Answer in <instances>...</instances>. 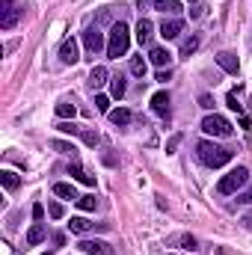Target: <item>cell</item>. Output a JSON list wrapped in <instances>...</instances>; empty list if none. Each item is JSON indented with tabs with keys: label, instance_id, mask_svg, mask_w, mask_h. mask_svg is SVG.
Instances as JSON below:
<instances>
[{
	"label": "cell",
	"instance_id": "19",
	"mask_svg": "<svg viewBox=\"0 0 252 255\" xmlns=\"http://www.w3.org/2000/svg\"><path fill=\"white\" fill-rule=\"evenodd\" d=\"M68 229H71L74 235H86V232L92 229V223H89L86 217H71V223H68Z\"/></svg>",
	"mask_w": 252,
	"mask_h": 255
},
{
	"label": "cell",
	"instance_id": "15",
	"mask_svg": "<svg viewBox=\"0 0 252 255\" xmlns=\"http://www.w3.org/2000/svg\"><path fill=\"white\" fill-rule=\"evenodd\" d=\"M148 60H151L154 65H160V68H163V65H169V63H172V54H169L166 48H151Z\"/></svg>",
	"mask_w": 252,
	"mask_h": 255
},
{
	"label": "cell",
	"instance_id": "17",
	"mask_svg": "<svg viewBox=\"0 0 252 255\" xmlns=\"http://www.w3.org/2000/svg\"><path fill=\"white\" fill-rule=\"evenodd\" d=\"M154 9H160V12H169V15H178L184 6H181V0H154Z\"/></svg>",
	"mask_w": 252,
	"mask_h": 255
},
{
	"label": "cell",
	"instance_id": "7",
	"mask_svg": "<svg viewBox=\"0 0 252 255\" xmlns=\"http://www.w3.org/2000/svg\"><path fill=\"white\" fill-rule=\"evenodd\" d=\"M86 255H113V247L107 241H80L77 244Z\"/></svg>",
	"mask_w": 252,
	"mask_h": 255
},
{
	"label": "cell",
	"instance_id": "14",
	"mask_svg": "<svg viewBox=\"0 0 252 255\" xmlns=\"http://www.w3.org/2000/svg\"><path fill=\"white\" fill-rule=\"evenodd\" d=\"M54 196L68 199V202H77V199H80L77 190H74V184H65V181H57V184H54Z\"/></svg>",
	"mask_w": 252,
	"mask_h": 255
},
{
	"label": "cell",
	"instance_id": "1",
	"mask_svg": "<svg viewBox=\"0 0 252 255\" xmlns=\"http://www.w3.org/2000/svg\"><path fill=\"white\" fill-rule=\"evenodd\" d=\"M196 154H199V160H202L205 166H211V169H220V166H226V163L232 160V151L223 148V145H217V142H211V139H202V142L196 145Z\"/></svg>",
	"mask_w": 252,
	"mask_h": 255
},
{
	"label": "cell",
	"instance_id": "22",
	"mask_svg": "<svg viewBox=\"0 0 252 255\" xmlns=\"http://www.w3.org/2000/svg\"><path fill=\"white\" fill-rule=\"evenodd\" d=\"M0 181H3L6 190H18V184H21V178H18L12 169H3V172H0Z\"/></svg>",
	"mask_w": 252,
	"mask_h": 255
},
{
	"label": "cell",
	"instance_id": "27",
	"mask_svg": "<svg viewBox=\"0 0 252 255\" xmlns=\"http://www.w3.org/2000/svg\"><path fill=\"white\" fill-rule=\"evenodd\" d=\"M178 244H181V250H190V253H196V250H199V241H196L193 235H181V238H178Z\"/></svg>",
	"mask_w": 252,
	"mask_h": 255
},
{
	"label": "cell",
	"instance_id": "39",
	"mask_svg": "<svg viewBox=\"0 0 252 255\" xmlns=\"http://www.w3.org/2000/svg\"><path fill=\"white\" fill-rule=\"evenodd\" d=\"M178 139H181V136H178V133H175V136H172V139H169V145H166V151H169V154H172V151H175V145H178Z\"/></svg>",
	"mask_w": 252,
	"mask_h": 255
},
{
	"label": "cell",
	"instance_id": "16",
	"mask_svg": "<svg viewBox=\"0 0 252 255\" xmlns=\"http://www.w3.org/2000/svg\"><path fill=\"white\" fill-rule=\"evenodd\" d=\"M42 241H45V226H42V223L30 226V232H27V244H30V247H39Z\"/></svg>",
	"mask_w": 252,
	"mask_h": 255
},
{
	"label": "cell",
	"instance_id": "13",
	"mask_svg": "<svg viewBox=\"0 0 252 255\" xmlns=\"http://www.w3.org/2000/svg\"><path fill=\"white\" fill-rule=\"evenodd\" d=\"M151 110H154L157 116H169V92H157V95L151 98Z\"/></svg>",
	"mask_w": 252,
	"mask_h": 255
},
{
	"label": "cell",
	"instance_id": "20",
	"mask_svg": "<svg viewBox=\"0 0 252 255\" xmlns=\"http://www.w3.org/2000/svg\"><path fill=\"white\" fill-rule=\"evenodd\" d=\"M74 113H77V107H74L68 98H63V101L57 104V116H60V119H65V122H68V119H74Z\"/></svg>",
	"mask_w": 252,
	"mask_h": 255
},
{
	"label": "cell",
	"instance_id": "40",
	"mask_svg": "<svg viewBox=\"0 0 252 255\" xmlns=\"http://www.w3.org/2000/svg\"><path fill=\"white\" fill-rule=\"evenodd\" d=\"M136 6H139V12H142V9L148 6V0H136Z\"/></svg>",
	"mask_w": 252,
	"mask_h": 255
},
{
	"label": "cell",
	"instance_id": "41",
	"mask_svg": "<svg viewBox=\"0 0 252 255\" xmlns=\"http://www.w3.org/2000/svg\"><path fill=\"white\" fill-rule=\"evenodd\" d=\"M244 223H247V229H252V214L247 217V220H244Z\"/></svg>",
	"mask_w": 252,
	"mask_h": 255
},
{
	"label": "cell",
	"instance_id": "33",
	"mask_svg": "<svg viewBox=\"0 0 252 255\" xmlns=\"http://www.w3.org/2000/svg\"><path fill=\"white\" fill-rule=\"evenodd\" d=\"M48 214H51L54 220H60V217H63V205H60V202H51V205H48Z\"/></svg>",
	"mask_w": 252,
	"mask_h": 255
},
{
	"label": "cell",
	"instance_id": "11",
	"mask_svg": "<svg viewBox=\"0 0 252 255\" xmlns=\"http://www.w3.org/2000/svg\"><path fill=\"white\" fill-rule=\"evenodd\" d=\"M151 36H154V24L148 18H139V24H136V42L139 45H151Z\"/></svg>",
	"mask_w": 252,
	"mask_h": 255
},
{
	"label": "cell",
	"instance_id": "36",
	"mask_svg": "<svg viewBox=\"0 0 252 255\" xmlns=\"http://www.w3.org/2000/svg\"><path fill=\"white\" fill-rule=\"evenodd\" d=\"M199 104H202L205 110H211V107H214V98H211V95H199Z\"/></svg>",
	"mask_w": 252,
	"mask_h": 255
},
{
	"label": "cell",
	"instance_id": "26",
	"mask_svg": "<svg viewBox=\"0 0 252 255\" xmlns=\"http://www.w3.org/2000/svg\"><path fill=\"white\" fill-rule=\"evenodd\" d=\"M130 74L145 77V60H142V57H130Z\"/></svg>",
	"mask_w": 252,
	"mask_h": 255
},
{
	"label": "cell",
	"instance_id": "6",
	"mask_svg": "<svg viewBox=\"0 0 252 255\" xmlns=\"http://www.w3.org/2000/svg\"><path fill=\"white\" fill-rule=\"evenodd\" d=\"M0 3H3V9H0V27L3 30H12L18 24V18H21V9L12 0H0Z\"/></svg>",
	"mask_w": 252,
	"mask_h": 255
},
{
	"label": "cell",
	"instance_id": "21",
	"mask_svg": "<svg viewBox=\"0 0 252 255\" xmlns=\"http://www.w3.org/2000/svg\"><path fill=\"white\" fill-rule=\"evenodd\" d=\"M110 122L119 128L130 125V110H125V107H119V110H110Z\"/></svg>",
	"mask_w": 252,
	"mask_h": 255
},
{
	"label": "cell",
	"instance_id": "32",
	"mask_svg": "<svg viewBox=\"0 0 252 255\" xmlns=\"http://www.w3.org/2000/svg\"><path fill=\"white\" fill-rule=\"evenodd\" d=\"M190 3H193L190 15H193V18H202V15H205V3H202V0H190Z\"/></svg>",
	"mask_w": 252,
	"mask_h": 255
},
{
	"label": "cell",
	"instance_id": "37",
	"mask_svg": "<svg viewBox=\"0 0 252 255\" xmlns=\"http://www.w3.org/2000/svg\"><path fill=\"white\" fill-rule=\"evenodd\" d=\"M33 217H36V223H42V217H45V208H42V205H33Z\"/></svg>",
	"mask_w": 252,
	"mask_h": 255
},
{
	"label": "cell",
	"instance_id": "24",
	"mask_svg": "<svg viewBox=\"0 0 252 255\" xmlns=\"http://www.w3.org/2000/svg\"><path fill=\"white\" fill-rule=\"evenodd\" d=\"M80 139H83V142H86L89 148H95V145L101 142V136H98V130H92V128H83V130H80Z\"/></svg>",
	"mask_w": 252,
	"mask_h": 255
},
{
	"label": "cell",
	"instance_id": "28",
	"mask_svg": "<svg viewBox=\"0 0 252 255\" xmlns=\"http://www.w3.org/2000/svg\"><path fill=\"white\" fill-rule=\"evenodd\" d=\"M95 205H98L95 196H80V199H77V208H80V211H95Z\"/></svg>",
	"mask_w": 252,
	"mask_h": 255
},
{
	"label": "cell",
	"instance_id": "4",
	"mask_svg": "<svg viewBox=\"0 0 252 255\" xmlns=\"http://www.w3.org/2000/svg\"><path fill=\"white\" fill-rule=\"evenodd\" d=\"M202 130L208 136H232V122L226 116H220V113H211V116L202 119Z\"/></svg>",
	"mask_w": 252,
	"mask_h": 255
},
{
	"label": "cell",
	"instance_id": "34",
	"mask_svg": "<svg viewBox=\"0 0 252 255\" xmlns=\"http://www.w3.org/2000/svg\"><path fill=\"white\" fill-rule=\"evenodd\" d=\"M238 202H241V205H252V184L241 193V196H238Z\"/></svg>",
	"mask_w": 252,
	"mask_h": 255
},
{
	"label": "cell",
	"instance_id": "42",
	"mask_svg": "<svg viewBox=\"0 0 252 255\" xmlns=\"http://www.w3.org/2000/svg\"><path fill=\"white\" fill-rule=\"evenodd\" d=\"M48 255H51V253H48Z\"/></svg>",
	"mask_w": 252,
	"mask_h": 255
},
{
	"label": "cell",
	"instance_id": "3",
	"mask_svg": "<svg viewBox=\"0 0 252 255\" xmlns=\"http://www.w3.org/2000/svg\"><path fill=\"white\" fill-rule=\"evenodd\" d=\"M247 181H250V169H247V166H235V169H229V172L220 178L217 190L223 193V196H232V193H238L241 187H247Z\"/></svg>",
	"mask_w": 252,
	"mask_h": 255
},
{
	"label": "cell",
	"instance_id": "38",
	"mask_svg": "<svg viewBox=\"0 0 252 255\" xmlns=\"http://www.w3.org/2000/svg\"><path fill=\"white\" fill-rule=\"evenodd\" d=\"M169 77H172V74H169V68H166V71H157V83H166Z\"/></svg>",
	"mask_w": 252,
	"mask_h": 255
},
{
	"label": "cell",
	"instance_id": "5",
	"mask_svg": "<svg viewBox=\"0 0 252 255\" xmlns=\"http://www.w3.org/2000/svg\"><path fill=\"white\" fill-rule=\"evenodd\" d=\"M83 45H86V54H89V57H95V54H101V51L107 48L104 33H101L98 27H86V30H83Z\"/></svg>",
	"mask_w": 252,
	"mask_h": 255
},
{
	"label": "cell",
	"instance_id": "10",
	"mask_svg": "<svg viewBox=\"0 0 252 255\" xmlns=\"http://www.w3.org/2000/svg\"><path fill=\"white\" fill-rule=\"evenodd\" d=\"M107 80H110L107 68H104V65H95V68L89 71V77H86V86H89V89H101Z\"/></svg>",
	"mask_w": 252,
	"mask_h": 255
},
{
	"label": "cell",
	"instance_id": "30",
	"mask_svg": "<svg viewBox=\"0 0 252 255\" xmlns=\"http://www.w3.org/2000/svg\"><path fill=\"white\" fill-rule=\"evenodd\" d=\"M60 130H63V133H71V136H80V130H83V128L80 125H74V122H60Z\"/></svg>",
	"mask_w": 252,
	"mask_h": 255
},
{
	"label": "cell",
	"instance_id": "25",
	"mask_svg": "<svg viewBox=\"0 0 252 255\" xmlns=\"http://www.w3.org/2000/svg\"><path fill=\"white\" fill-rule=\"evenodd\" d=\"M51 148H54V151H60V154H71V157L77 154L74 142H63V139H54V142H51Z\"/></svg>",
	"mask_w": 252,
	"mask_h": 255
},
{
	"label": "cell",
	"instance_id": "8",
	"mask_svg": "<svg viewBox=\"0 0 252 255\" xmlns=\"http://www.w3.org/2000/svg\"><path fill=\"white\" fill-rule=\"evenodd\" d=\"M60 60H63L65 65H74L77 60H80V51H77V42L74 39H65L63 48H60Z\"/></svg>",
	"mask_w": 252,
	"mask_h": 255
},
{
	"label": "cell",
	"instance_id": "2",
	"mask_svg": "<svg viewBox=\"0 0 252 255\" xmlns=\"http://www.w3.org/2000/svg\"><path fill=\"white\" fill-rule=\"evenodd\" d=\"M127 48H130V30H127L125 21H116L113 30H110V39H107V57L119 60V57L127 54Z\"/></svg>",
	"mask_w": 252,
	"mask_h": 255
},
{
	"label": "cell",
	"instance_id": "18",
	"mask_svg": "<svg viewBox=\"0 0 252 255\" xmlns=\"http://www.w3.org/2000/svg\"><path fill=\"white\" fill-rule=\"evenodd\" d=\"M68 172H71V175H74V178H77L80 184H89V187L95 184V178H92V175H89V172H86L83 166H77V163H71V166H68Z\"/></svg>",
	"mask_w": 252,
	"mask_h": 255
},
{
	"label": "cell",
	"instance_id": "12",
	"mask_svg": "<svg viewBox=\"0 0 252 255\" xmlns=\"http://www.w3.org/2000/svg\"><path fill=\"white\" fill-rule=\"evenodd\" d=\"M217 63H220L223 71H229V74H238V68H241V65H238V57H235L232 51H220V54H217Z\"/></svg>",
	"mask_w": 252,
	"mask_h": 255
},
{
	"label": "cell",
	"instance_id": "23",
	"mask_svg": "<svg viewBox=\"0 0 252 255\" xmlns=\"http://www.w3.org/2000/svg\"><path fill=\"white\" fill-rule=\"evenodd\" d=\"M110 92H113V98H122V95H125V77H122V74L110 77Z\"/></svg>",
	"mask_w": 252,
	"mask_h": 255
},
{
	"label": "cell",
	"instance_id": "9",
	"mask_svg": "<svg viewBox=\"0 0 252 255\" xmlns=\"http://www.w3.org/2000/svg\"><path fill=\"white\" fill-rule=\"evenodd\" d=\"M181 30H184V21H181V18H169V21L160 24V36H163V39H178Z\"/></svg>",
	"mask_w": 252,
	"mask_h": 255
},
{
	"label": "cell",
	"instance_id": "29",
	"mask_svg": "<svg viewBox=\"0 0 252 255\" xmlns=\"http://www.w3.org/2000/svg\"><path fill=\"white\" fill-rule=\"evenodd\" d=\"M196 48H199V36H190L187 42L181 45V57H190V54H193Z\"/></svg>",
	"mask_w": 252,
	"mask_h": 255
},
{
	"label": "cell",
	"instance_id": "35",
	"mask_svg": "<svg viewBox=\"0 0 252 255\" xmlns=\"http://www.w3.org/2000/svg\"><path fill=\"white\" fill-rule=\"evenodd\" d=\"M229 107L241 113V101H238V92H229Z\"/></svg>",
	"mask_w": 252,
	"mask_h": 255
},
{
	"label": "cell",
	"instance_id": "31",
	"mask_svg": "<svg viewBox=\"0 0 252 255\" xmlns=\"http://www.w3.org/2000/svg\"><path fill=\"white\" fill-rule=\"evenodd\" d=\"M95 110L98 113H110V98L107 95H95Z\"/></svg>",
	"mask_w": 252,
	"mask_h": 255
}]
</instances>
